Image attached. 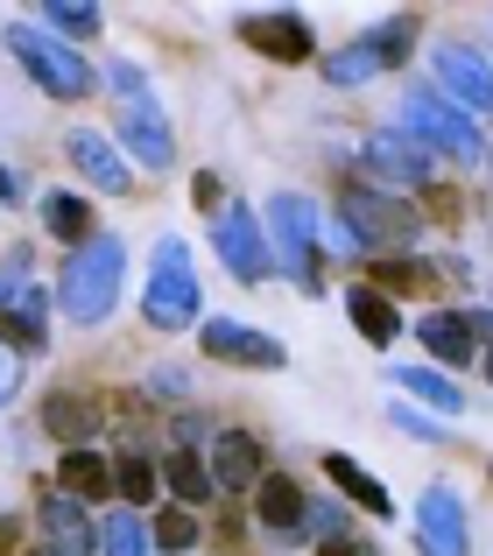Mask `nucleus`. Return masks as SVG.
<instances>
[{"label": "nucleus", "mask_w": 493, "mask_h": 556, "mask_svg": "<svg viewBox=\"0 0 493 556\" xmlns=\"http://www.w3.org/2000/svg\"><path fill=\"white\" fill-rule=\"evenodd\" d=\"M8 56L50 99H85V92H92V64H85V50H71V42L50 36V28H22V22H14L8 28Z\"/></svg>", "instance_id": "obj_5"}, {"label": "nucleus", "mask_w": 493, "mask_h": 556, "mask_svg": "<svg viewBox=\"0 0 493 556\" xmlns=\"http://www.w3.org/2000/svg\"><path fill=\"white\" fill-rule=\"evenodd\" d=\"M359 169H367L374 190H424L430 177H438V155L424 149V141H409L402 127H388V135H367V149H359Z\"/></svg>", "instance_id": "obj_9"}, {"label": "nucleus", "mask_w": 493, "mask_h": 556, "mask_svg": "<svg viewBox=\"0 0 493 556\" xmlns=\"http://www.w3.org/2000/svg\"><path fill=\"white\" fill-rule=\"evenodd\" d=\"M99 556H155L149 521H141L135 507H113V515L99 521Z\"/></svg>", "instance_id": "obj_27"}, {"label": "nucleus", "mask_w": 493, "mask_h": 556, "mask_svg": "<svg viewBox=\"0 0 493 556\" xmlns=\"http://www.w3.org/2000/svg\"><path fill=\"white\" fill-rule=\"evenodd\" d=\"M409 42H416V22L402 14V22L374 28V36H353L345 50L317 56V71H325L331 85H374V78L388 71V64H402V56H409Z\"/></svg>", "instance_id": "obj_7"}, {"label": "nucleus", "mask_w": 493, "mask_h": 556, "mask_svg": "<svg viewBox=\"0 0 493 556\" xmlns=\"http://www.w3.org/2000/svg\"><path fill=\"white\" fill-rule=\"evenodd\" d=\"M212 486L219 493H246V486H261V479H268V451H261V437L254 430H219L212 437Z\"/></svg>", "instance_id": "obj_16"}, {"label": "nucleus", "mask_w": 493, "mask_h": 556, "mask_svg": "<svg viewBox=\"0 0 493 556\" xmlns=\"http://www.w3.org/2000/svg\"><path fill=\"white\" fill-rule=\"evenodd\" d=\"M388 380L402 394H416L424 408H438V416H466V388H452V374H438V367H395Z\"/></svg>", "instance_id": "obj_26"}, {"label": "nucleus", "mask_w": 493, "mask_h": 556, "mask_svg": "<svg viewBox=\"0 0 493 556\" xmlns=\"http://www.w3.org/2000/svg\"><path fill=\"white\" fill-rule=\"evenodd\" d=\"M121 275H127V247L113 240V232L85 240L78 254L64 261V275H56V311L78 317V325H106L113 303H121Z\"/></svg>", "instance_id": "obj_2"}, {"label": "nucleus", "mask_w": 493, "mask_h": 556, "mask_svg": "<svg viewBox=\"0 0 493 556\" xmlns=\"http://www.w3.org/2000/svg\"><path fill=\"white\" fill-rule=\"evenodd\" d=\"M121 149H127V163H141V169H169L177 163V135H169L163 106H155L149 92L121 99Z\"/></svg>", "instance_id": "obj_13"}, {"label": "nucleus", "mask_w": 493, "mask_h": 556, "mask_svg": "<svg viewBox=\"0 0 493 556\" xmlns=\"http://www.w3.org/2000/svg\"><path fill=\"white\" fill-rule=\"evenodd\" d=\"M240 42H246V50H261L268 64H303V56H317V28L303 22L296 8L240 14Z\"/></svg>", "instance_id": "obj_12"}, {"label": "nucleus", "mask_w": 493, "mask_h": 556, "mask_svg": "<svg viewBox=\"0 0 493 556\" xmlns=\"http://www.w3.org/2000/svg\"><path fill=\"white\" fill-rule=\"evenodd\" d=\"M402 135L409 141H424L430 155H444V163H480V121H472V113H458L452 99L438 92V85H416L409 99H402Z\"/></svg>", "instance_id": "obj_4"}, {"label": "nucleus", "mask_w": 493, "mask_h": 556, "mask_svg": "<svg viewBox=\"0 0 493 556\" xmlns=\"http://www.w3.org/2000/svg\"><path fill=\"white\" fill-rule=\"evenodd\" d=\"M339 218H345V240H353L359 254H374V261H395V254H409V247L424 240L416 204L388 198V190H374V184H353V190H345V198H339Z\"/></svg>", "instance_id": "obj_3"}, {"label": "nucleus", "mask_w": 493, "mask_h": 556, "mask_svg": "<svg viewBox=\"0 0 493 556\" xmlns=\"http://www.w3.org/2000/svg\"><path fill=\"white\" fill-rule=\"evenodd\" d=\"M0 204H22V177H14L8 163H0Z\"/></svg>", "instance_id": "obj_38"}, {"label": "nucleus", "mask_w": 493, "mask_h": 556, "mask_svg": "<svg viewBox=\"0 0 493 556\" xmlns=\"http://www.w3.org/2000/svg\"><path fill=\"white\" fill-rule=\"evenodd\" d=\"M416 543H424V556H466L472 529H466V501L452 486L416 493Z\"/></svg>", "instance_id": "obj_15"}, {"label": "nucleus", "mask_w": 493, "mask_h": 556, "mask_svg": "<svg viewBox=\"0 0 493 556\" xmlns=\"http://www.w3.org/2000/svg\"><path fill=\"white\" fill-rule=\"evenodd\" d=\"M303 535L311 543H345V501H311L303 507Z\"/></svg>", "instance_id": "obj_33"}, {"label": "nucleus", "mask_w": 493, "mask_h": 556, "mask_svg": "<svg viewBox=\"0 0 493 556\" xmlns=\"http://www.w3.org/2000/svg\"><path fill=\"white\" fill-rule=\"evenodd\" d=\"M141 317L155 331H191L205 325V289H198V261H191V240L163 232L149 247V289H141Z\"/></svg>", "instance_id": "obj_1"}, {"label": "nucleus", "mask_w": 493, "mask_h": 556, "mask_svg": "<svg viewBox=\"0 0 493 556\" xmlns=\"http://www.w3.org/2000/svg\"><path fill=\"white\" fill-rule=\"evenodd\" d=\"M303 507H311V493H303L289 472H268V479L254 486V515H261V529L282 535V543H303Z\"/></svg>", "instance_id": "obj_19"}, {"label": "nucleus", "mask_w": 493, "mask_h": 556, "mask_svg": "<svg viewBox=\"0 0 493 556\" xmlns=\"http://www.w3.org/2000/svg\"><path fill=\"white\" fill-rule=\"evenodd\" d=\"M416 345L444 367H472V353L493 345V311H424L416 317Z\"/></svg>", "instance_id": "obj_11"}, {"label": "nucleus", "mask_w": 493, "mask_h": 556, "mask_svg": "<svg viewBox=\"0 0 493 556\" xmlns=\"http://www.w3.org/2000/svg\"><path fill=\"white\" fill-rule=\"evenodd\" d=\"M430 282H438V268H430V261L395 254V261H374V282H367V289H381V296L395 303V296H424Z\"/></svg>", "instance_id": "obj_29"}, {"label": "nucleus", "mask_w": 493, "mask_h": 556, "mask_svg": "<svg viewBox=\"0 0 493 556\" xmlns=\"http://www.w3.org/2000/svg\"><path fill=\"white\" fill-rule=\"evenodd\" d=\"M438 92L452 99L458 113H480V106H493V64L480 50H438Z\"/></svg>", "instance_id": "obj_18"}, {"label": "nucleus", "mask_w": 493, "mask_h": 556, "mask_svg": "<svg viewBox=\"0 0 493 556\" xmlns=\"http://www.w3.org/2000/svg\"><path fill=\"white\" fill-rule=\"evenodd\" d=\"M155 486H163V472H155V458H141V451H121V458H113V493H121L127 507L155 501Z\"/></svg>", "instance_id": "obj_30"}, {"label": "nucleus", "mask_w": 493, "mask_h": 556, "mask_svg": "<svg viewBox=\"0 0 493 556\" xmlns=\"http://www.w3.org/2000/svg\"><path fill=\"white\" fill-rule=\"evenodd\" d=\"M155 394H163V402H184L191 388H184V374H169V367H163V374H155Z\"/></svg>", "instance_id": "obj_37"}, {"label": "nucleus", "mask_w": 493, "mask_h": 556, "mask_svg": "<svg viewBox=\"0 0 493 556\" xmlns=\"http://www.w3.org/2000/svg\"><path fill=\"white\" fill-rule=\"evenodd\" d=\"M42 430H50L64 451L92 444V437H99V402H92V394H78V388H56L50 402H42Z\"/></svg>", "instance_id": "obj_20"}, {"label": "nucleus", "mask_w": 493, "mask_h": 556, "mask_svg": "<svg viewBox=\"0 0 493 556\" xmlns=\"http://www.w3.org/2000/svg\"><path fill=\"white\" fill-rule=\"evenodd\" d=\"M0 331H8L14 353H42V345H50V296H42V289L28 282L22 296H14L8 311H0Z\"/></svg>", "instance_id": "obj_21"}, {"label": "nucleus", "mask_w": 493, "mask_h": 556, "mask_svg": "<svg viewBox=\"0 0 493 556\" xmlns=\"http://www.w3.org/2000/svg\"><path fill=\"white\" fill-rule=\"evenodd\" d=\"M317 556H374V549H367V543H325Z\"/></svg>", "instance_id": "obj_39"}, {"label": "nucleus", "mask_w": 493, "mask_h": 556, "mask_svg": "<svg viewBox=\"0 0 493 556\" xmlns=\"http://www.w3.org/2000/svg\"><path fill=\"white\" fill-rule=\"evenodd\" d=\"M486 388H493V345H486Z\"/></svg>", "instance_id": "obj_40"}, {"label": "nucleus", "mask_w": 493, "mask_h": 556, "mask_svg": "<svg viewBox=\"0 0 493 556\" xmlns=\"http://www.w3.org/2000/svg\"><path fill=\"white\" fill-rule=\"evenodd\" d=\"M325 479H331V486H339V493H345L353 507H367L374 521H388V515H395V501H388V486H381V479L367 472V465H353L345 451H331V458H325Z\"/></svg>", "instance_id": "obj_23"}, {"label": "nucleus", "mask_w": 493, "mask_h": 556, "mask_svg": "<svg viewBox=\"0 0 493 556\" xmlns=\"http://www.w3.org/2000/svg\"><path fill=\"white\" fill-rule=\"evenodd\" d=\"M149 535H155V549L184 556V549H198V515H191V507H169V515L149 521Z\"/></svg>", "instance_id": "obj_32"}, {"label": "nucleus", "mask_w": 493, "mask_h": 556, "mask_svg": "<svg viewBox=\"0 0 493 556\" xmlns=\"http://www.w3.org/2000/svg\"><path fill=\"white\" fill-rule=\"evenodd\" d=\"M42 226H50V240H64L71 254H78L85 240H99V226H92V204H85L78 190H50V198H42Z\"/></svg>", "instance_id": "obj_25"}, {"label": "nucleus", "mask_w": 493, "mask_h": 556, "mask_svg": "<svg viewBox=\"0 0 493 556\" xmlns=\"http://www.w3.org/2000/svg\"><path fill=\"white\" fill-rule=\"evenodd\" d=\"M163 479H169V493H177L184 507H205L212 493H219V486H212V465L198 458V451H169V458H163Z\"/></svg>", "instance_id": "obj_28"}, {"label": "nucleus", "mask_w": 493, "mask_h": 556, "mask_svg": "<svg viewBox=\"0 0 493 556\" xmlns=\"http://www.w3.org/2000/svg\"><path fill=\"white\" fill-rule=\"evenodd\" d=\"M64 155L78 163V177L92 184V190H106V198H121V190H135V163H127V155L113 149L106 135H92V127H71Z\"/></svg>", "instance_id": "obj_17"}, {"label": "nucleus", "mask_w": 493, "mask_h": 556, "mask_svg": "<svg viewBox=\"0 0 493 556\" xmlns=\"http://www.w3.org/2000/svg\"><path fill=\"white\" fill-rule=\"evenodd\" d=\"M106 85H113V92H121V99H135V92H149V78H141V71H135V64H106Z\"/></svg>", "instance_id": "obj_35"}, {"label": "nucleus", "mask_w": 493, "mask_h": 556, "mask_svg": "<svg viewBox=\"0 0 493 556\" xmlns=\"http://www.w3.org/2000/svg\"><path fill=\"white\" fill-rule=\"evenodd\" d=\"M36 529H42V556H99V521L85 515V501H71L64 486L42 493Z\"/></svg>", "instance_id": "obj_14"}, {"label": "nucleus", "mask_w": 493, "mask_h": 556, "mask_svg": "<svg viewBox=\"0 0 493 556\" xmlns=\"http://www.w3.org/2000/svg\"><path fill=\"white\" fill-rule=\"evenodd\" d=\"M198 353L219 359V367H254V374H282L289 367L282 345H275L268 331L240 325V317H205V325H198Z\"/></svg>", "instance_id": "obj_10"}, {"label": "nucleus", "mask_w": 493, "mask_h": 556, "mask_svg": "<svg viewBox=\"0 0 493 556\" xmlns=\"http://www.w3.org/2000/svg\"><path fill=\"white\" fill-rule=\"evenodd\" d=\"M14 388H22V353H14V345L0 339V408L14 402Z\"/></svg>", "instance_id": "obj_34"}, {"label": "nucleus", "mask_w": 493, "mask_h": 556, "mask_svg": "<svg viewBox=\"0 0 493 556\" xmlns=\"http://www.w3.org/2000/svg\"><path fill=\"white\" fill-rule=\"evenodd\" d=\"M345 317H353V331H359L367 345H395V339H402V311L381 296V289H367V282L345 289Z\"/></svg>", "instance_id": "obj_22"}, {"label": "nucleus", "mask_w": 493, "mask_h": 556, "mask_svg": "<svg viewBox=\"0 0 493 556\" xmlns=\"http://www.w3.org/2000/svg\"><path fill=\"white\" fill-rule=\"evenodd\" d=\"M395 422H402V430H416V444H438V430H430V422H424V416H416V408H409V402H395Z\"/></svg>", "instance_id": "obj_36"}, {"label": "nucleus", "mask_w": 493, "mask_h": 556, "mask_svg": "<svg viewBox=\"0 0 493 556\" xmlns=\"http://www.w3.org/2000/svg\"><path fill=\"white\" fill-rule=\"evenodd\" d=\"M99 22H106V14H99L92 0H78V8H71V0H50V8H42V28H50V36H64L71 50H78L85 36H99Z\"/></svg>", "instance_id": "obj_31"}, {"label": "nucleus", "mask_w": 493, "mask_h": 556, "mask_svg": "<svg viewBox=\"0 0 493 556\" xmlns=\"http://www.w3.org/2000/svg\"><path fill=\"white\" fill-rule=\"evenodd\" d=\"M212 254L233 268V282H268L275 275L268 226H261V212H246V204H219V212H212Z\"/></svg>", "instance_id": "obj_8"}, {"label": "nucleus", "mask_w": 493, "mask_h": 556, "mask_svg": "<svg viewBox=\"0 0 493 556\" xmlns=\"http://www.w3.org/2000/svg\"><path fill=\"white\" fill-rule=\"evenodd\" d=\"M56 479H64V493H71V501H113V458H99L92 444L64 451Z\"/></svg>", "instance_id": "obj_24"}, {"label": "nucleus", "mask_w": 493, "mask_h": 556, "mask_svg": "<svg viewBox=\"0 0 493 556\" xmlns=\"http://www.w3.org/2000/svg\"><path fill=\"white\" fill-rule=\"evenodd\" d=\"M261 226H268L275 268L296 275L303 289H317V204L303 198V190H275L268 212H261Z\"/></svg>", "instance_id": "obj_6"}]
</instances>
